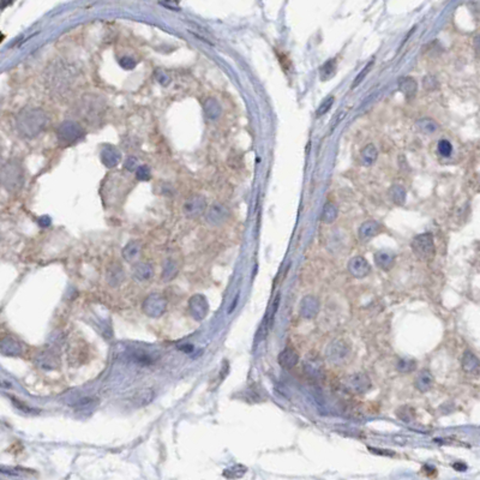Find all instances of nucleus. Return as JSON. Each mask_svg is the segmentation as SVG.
<instances>
[{"mask_svg":"<svg viewBox=\"0 0 480 480\" xmlns=\"http://www.w3.org/2000/svg\"><path fill=\"white\" fill-rule=\"evenodd\" d=\"M47 114L40 108H27L17 117L18 132L27 138H34L41 134L48 125Z\"/></svg>","mask_w":480,"mask_h":480,"instance_id":"f257e3e1","label":"nucleus"},{"mask_svg":"<svg viewBox=\"0 0 480 480\" xmlns=\"http://www.w3.org/2000/svg\"><path fill=\"white\" fill-rule=\"evenodd\" d=\"M2 185L10 192L20 190L24 183L22 166L16 161H9L2 167Z\"/></svg>","mask_w":480,"mask_h":480,"instance_id":"f03ea898","label":"nucleus"},{"mask_svg":"<svg viewBox=\"0 0 480 480\" xmlns=\"http://www.w3.org/2000/svg\"><path fill=\"white\" fill-rule=\"evenodd\" d=\"M412 250L414 255L422 261H431L435 257L436 249L433 237L430 233H423L417 236L412 241Z\"/></svg>","mask_w":480,"mask_h":480,"instance_id":"7ed1b4c3","label":"nucleus"},{"mask_svg":"<svg viewBox=\"0 0 480 480\" xmlns=\"http://www.w3.org/2000/svg\"><path fill=\"white\" fill-rule=\"evenodd\" d=\"M84 136V130L80 124L72 120L63 121L56 129V138L63 144H72Z\"/></svg>","mask_w":480,"mask_h":480,"instance_id":"20e7f679","label":"nucleus"},{"mask_svg":"<svg viewBox=\"0 0 480 480\" xmlns=\"http://www.w3.org/2000/svg\"><path fill=\"white\" fill-rule=\"evenodd\" d=\"M207 201L202 195H192L188 197L183 206V212L186 216L197 217L206 212Z\"/></svg>","mask_w":480,"mask_h":480,"instance_id":"39448f33","label":"nucleus"},{"mask_svg":"<svg viewBox=\"0 0 480 480\" xmlns=\"http://www.w3.org/2000/svg\"><path fill=\"white\" fill-rule=\"evenodd\" d=\"M229 215V210L223 204L215 203L209 208L207 212V221L212 225H220L223 221L227 220Z\"/></svg>","mask_w":480,"mask_h":480,"instance_id":"423d86ee","label":"nucleus"},{"mask_svg":"<svg viewBox=\"0 0 480 480\" xmlns=\"http://www.w3.org/2000/svg\"><path fill=\"white\" fill-rule=\"evenodd\" d=\"M348 270L353 276L360 279V277L366 276V275L370 273V264L368 263V261L365 258L358 256V257L352 258L349 261Z\"/></svg>","mask_w":480,"mask_h":480,"instance_id":"0eeeda50","label":"nucleus"},{"mask_svg":"<svg viewBox=\"0 0 480 480\" xmlns=\"http://www.w3.org/2000/svg\"><path fill=\"white\" fill-rule=\"evenodd\" d=\"M121 159V154L119 150L117 149L113 145L107 144L106 147H104V149L101 150V161L107 168H113V167L117 166L118 163L120 162Z\"/></svg>","mask_w":480,"mask_h":480,"instance_id":"6e6552de","label":"nucleus"},{"mask_svg":"<svg viewBox=\"0 0 480 480\" xmlns=\"http://www.w3.org/2000/svg\"><path fill=\"white\" fill-rule=\"evenodd\" d=\"M462 369L466 373L476 374L480 373V361L472 352H466L462 358Z\"/></svg>","mask_w":480,"mask_h":480,"instance_id":"1a4fd4ad","label":"nucleus"},{"mask_svg":"<svg viewBox=\"0 0 480 480\" xmlns=\"http://www.w3.org/2000/svg\"><path fill=\"white\" fill-rule=\"evenodd\" d=\"M379 231H381V225L377 221H365L359 228V237L361 240H369L373 238L374 236H377L379 233Z\"/></svg>","mask_w":480,"mask_h":480,"instance_id":"9d476101","label":"nucleus"},{"mask_svg":"<svg viewBox=\"0 0 480 480\" xmlns=\"http://www.w3.org/2000/svg\"><path fill=\"white\" fill-rule=\"evenodd\" d=\"M298 360V353L293 348H291V347H287V348L282 350L279 355V364L284 369H292L293 366L296 365Z\"/></svg>","mask_w":480,"mask_h":480,"instance_id":"9b49d317","label":"nucleus"},{"mask_svg":"<svg viewBox=\"0 0 480 480\" xmlns=\"http://www.w3.org/2000/svg\"><path fill=\"white\" fill-rule=\"evenodd\" d=\"M399 87L407 100H412L417 94V82L412 77H402L399 80Z\"/></svg>","mask_w":480,"mask_h":480,"instance_id":"f8f14e48","label":"nucleus"},{"mask_svg":"<svg viewBox=\"0 0 480 480\" xmlns=\"http://www.w3.org/2000/svg\"><path fill=\"white\" fill-rule=\"evenodd\" d=\"M377 155H378V152H377L376 147L373 144H368L360 153V162L363 166H371V164L374 163L376 161Z\"/></svg>","mask_w":480,"mask_h":480,"instance_id":"ddd939ff","label":"nucleus"},{"mask_svg":"<svg viewBox=\"0 0 480 480\" xmlns=\"http://www.w3.org/2000/svg\"><path fill=\"white\" fill-rule=\"evenodd\" d=\"M203 109L207 117L212 120L216 119V118L220 117L221 114V106L216 99L210 98L206 100V102H204L203 105Z\"/></svg>","mask_w":480,"mask_h":480,"instance_id":"4468645a","label":"nucleus"},{"mask_svg":"<svg viewBox=\"0 0 480 480\" xmlns=\"http://www.w3.org/2000/svg\"><path fill=\"white\" fill-rule=\"evenodd\" d=\"M374 261L379 268H382L383 270H388L392 268L394 263V255L389 251H379L374 256Z\"/></svg>","mask_w":480,"mask_h":480,"instance_id":"2eb2a0df","label":"nucleus"},{"mask_svg":"<svg viewBox=\"0 0 480 480\" xmlns=\"http://www.w3.org/2000/svg\"><path fill=\"white\" fill-rule=\"evenodd\" d=\"M432 382H433V378L432 376H431L430 372L423 371L422 373L418 376L415 385H417V388L420 390V392H427V390L431 388V385H432Z\"/></svg>","mask_w":480,"mask_h":480,"instance_id":"dca6fc26","label":"nucleus"},{"mask_svg":"<svg viewBox=\"0 0 480 480\" xmlns=\"http://www.w3.org/2000/svg\"><path fill=\"white\" fill-rule=\"evenodd\" d=\"M389 195L392 201L398 206H402L406 202V190L401 185H394L389 190Z\"/></svg>","mask_w":480,"mask_h":480,"instance_id":"f3484780","label":"nucleus"},{"mask_svg":"<svg viewBox=\"0 0 480 480\" xmlns=\"http://www.w3.org/2000/svg\"><path fill=\"white\" fill-rule=\"evenodd\" d=\"M338 208L334 206L333 203H325V206L323 207V212H322V220L323 222L325 223H333L334 221L336 220L338 217Z\"/></svg>","mask_w":480,"mask_h":480,"instance_id":"a211bd4d","label":"nucleus"},{"mask_svg":"<svg viewBox=\"0 0 480 480\" xmlns=\"http://www.w3.org/2000/svg\"><path fill=\"white\" fill-rule=\"evenodd\" d=\"M336 72V59H331V60H328L324 65H322V67L320 69V75L322 80H330L331 77L335 75Z\"/></svg>","mask_w":480,"mask_h":480,"instance_id":"6ab92c4d","label":"nucleus"},{"mask_svg":"<svg viewBox=\"0 0 480 480\" xmlns=\"http://www.w3.org/2000/svg\"><path fill=\"white\" fill-rule=\"evenodd\" d=\"M418 128L424 133H433L437 130V124L431 119H422L417 123Z\"/></svg>","mask_w":480,"mask_h":480,"instance_id":"aec40b11","label":"nucleus"},{"mask_svg":"<svg viewBox=\"0 0 480 480\" xmlns=\"http://www.w3.org/2000/svg\"><path fill=\"white\" fill-rule=\"evenodd\" d=\"M438 153L441 154L442 156L444 158H448V156L452 155L453 153V145L452 143L447 139H442V141L438 142Z\"/></svg>","mask_w":480,"mask_h":480,"instance_id":"412c9836","label":"nucleus"},{"mask_svg":"<svg viewBox=\"0 0 480 480\" xmlns=\"http://www.w3.org/2000/svg\"><path fill=\"white\" fill-rule=\"evenodd\" d=\"M139 251V249H138V245H137V242H130V244L128 245V246L124 249V257H126L128 258L129 261H131L132 258L134 257V256L137 255Z\"/></svg>","mask_w":480,"mask_h":480,"instance_id":"4be33fe9","label":"nucleus"},{"mask_svg":"<svg viewBox=\"0 0 480 480\" xmlns=\"http://www.w3.org/2000/svg\"><path fill=\"white\" fill-rule=\"evenodd\" d=\"M150 177H152V173H150V169L148 166H139L136 171V178L141 182H147V180L150 179Z\"/></svg>","mask_w":480,"mask_h":480,"instance_id":"5701e85b","label":"nucleus"},{"mask_svg":"<svg viewBox=\"0 0 480 480\" xmlns=\"http://www.w3.org/2000/svg\"><path fill=\"white\" fill-rule=\"evenodd\" d=\"M333 104H334V98H328L327 100H324V101L322 102V105L320 106V108L317 109L316 112L317 117H322V115H324L325 113L331 108Z\"/></svg>","mask_w":480,"mask_h":480,"instance_id":"b1692460","label":"nucleus"},{"mask_svg":"<svg viewBox=\"0 0 480 480\" xmlns=\"http://www.w3.org/2000/svg\"><path fill=\"white\" fill-rule=\"evenodd\" d=\"M120 66L125 70H132L134 66H136V60L131 56H123V58L119 60Z\"/></svg>","mask_w":480,"mask_h":480,"instance_id":"393cba45","label":"nucleus"},{"mask_svg":"<svg viewBox=\"0 0 480 480\" xmlns=\"http://www.w3.org/2000/svg\"><path fill=\"white\" fill-rule=\"evenodd\" d=\"M136 273L137 275H141V277L143 279V277H148L150 275V273H152V269H150V267L148 266V264H138V266L136 267Z\"/></svg>","mask_w":480,"mask_h":480,"instance_id":"a878e982","label":"nucleus"},{"mask_svg":"<svg viewBox=\"0 0 480 480\" xmlns=\"http://www.w3.org/2000/svg\"><path fill=\"white\" fill-rule=\"evenodd\" d=\"M423 84H424V89H427V90H435L437 85H438L436 78L431 76H426L423 80Z\"/></svg>","mask_w":480,"mask_h":480,"instance_id":"bb28decb","label":"nucleus"},{"mask_svg":"<svg viewBox=\"0 0 480 480\" xmlns=\"http://www.w3.org/2000/svg\"><path fill=\"white\" fill-rule=\"evenodd\" d=\"M138 167H139L138 160H137L136 158H133V156H131V158H129L128 160L125 161V168L128 169V171L134 172L138 169Z\"/></svg>","mask_w":480,"mask_h":480,"instance_id":"cd10ccee","label":"nucleus"},{"mask_svg":"<svg viewBox=\"0 0 480 480\" xmlns=\"http://www.w3.org/2000/svg\"><path fill=\"white\" fill-rule=\"evenodd\" d=\"M371 65H372V61H371V63H369V65H366V66H365V69H364L363 71L360 72V75H358V77L355 78V80H354V82H353L352 88H355V87H357V85L359 84V83L361 82V80H364V77H365V75L368 74V72H369V70H370Z\"/></svg>","mask_w":480,"mask_h":480,"instance_id":"c85d7f7f","label":"nucleus"},{"mask_svg":"<svg viewBox=\"0 0 480 480\" xmlns=\"http://www.w3.org/2000/svg\"><path fill=\"white\" fill-rule=\"evenodd\" d=\"M12 401L16 403V406H17V408L22 409V411H24V412H28V413H36V412H37V411H35V409L30 408V407H26L27 404H23L22 402H21V401H20V402H18V401L15 400V399H13Z\"/></svg>","mask_w":480,"mask_h":480,"instance_id":"c756f323","label":"nucleus"},{"mask_svg":"<svg viewBox=\"0 0 480 480\" xmlns=\"http://www.w3.org/2000/svg\"><path fill=\"white\" fill-rule=\"evenodd\" d=\"M473 47H474V51H476V54L480 58V34L474 37Z\"/></svg>","mask_w":480,"mask_h":480,"instance_id":"7c9ffc66","label":"nucleus"},{"mask_svg":"<svg viewBox=\"0 0 480 480\" xmlns=\"http://www.w3.org/2000/svg\"><path fill=\"white\" fill-rule=\"evenodd\" d=\"M424 469H426V471H427V473H426V474H427V476L430 477V478H433V477H436L437 471H436L435 468H431L430 469V468H428V466H425Z\"/></svg>","mask_w":480,"mask_h":480,"instance_id":"2f4dec72","label":"nucleus"}]
</instances>
